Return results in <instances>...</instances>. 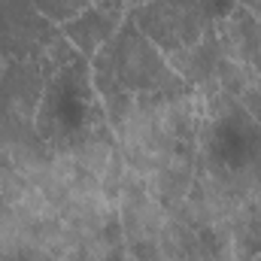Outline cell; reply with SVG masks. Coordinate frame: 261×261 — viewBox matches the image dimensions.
Wrapping results in <instances>:
<instances>
[{
	"instance_id": "7a4b0ae2",
	"label": "cell",
	"mask_w": 261,
	"mask_h": 261,
	"mask_svg": "<svg viewBox=\"0 0 261 261\" xmlns=\"http://www.w3.org/2000/svg\"><path fill=\"white\" fill-rule=\"evenodd\" d=\"M116 210H119L128 258L164 261L161 249H158V237H161V225L167 219V210L152 197L146 176H140L130 167L125 173V179H122V192H119V200H116Z\"/></svg>"
},
{
	"instance_id": "5b68a950",
	"label": "cell",
	"mask_w": 261,
	"mask_h": 261,
	"mask_svg": "<svg viewBox=\"0 0 261 261\" xmlns=\"http://www.w3.org/2000/svg\"><path fill=\"white\" fill-rule=\"evenodd\" d=\"M130 21L137 24V31L155 43L164 55L176 52L182 46V34H179V15L173 0H143L130 6Z\"/></svg>"
},
{
	"instance_id": "8992f818",
	"label": "cell",
	"mask_w": 261,
	"mask_h": 261,
	"mask_svg": "<svg viewBox=\"0 0 261 261\" xmlns=\"http://www.w3.org/2000/svg\"><path fill=\"white\" fill-rule=\"evenodd\" d=\"M125 18H119V15H110V12H100V9H94V6H88L85 12H79L73 21H67L64 28H61V34L67 37V43L85 58V61H91L113 37H116V31H119V24H122Z\"/></svg>"
},
{
	"instance_id": "30bf717a",
	"label": "cell",
	"mask_w": 261,
	"mask_h": 261,
	"mask_svg": "<svg viewBox=\"0 0 261 261\" xmlns=\"http://www.w3.org/2000/svg\"><path fill=\"white\" fill-rule=\"evenodd\" d=\"M37 15H43L49 24H61L64 28L67 21H73L79 12H85L91 6V0H31Z\"/></svg>"
},
{
	"instance_id": "277c9868",
	"label": "cell",
	"mask_w": 261,
	"mask_h": 261,
	"mask_svg": "<svg viewBox=\"0 0 261 261\" xmlns=\"http://www.w3.org/2000/svg\"><path fill=\"white\" fill-rule=\"evenodd\" d=\"M195 173H197V149L195 146H176L146 182H149L152 197L164 210H173V206H179L186 200V195L192 192Z\"/></svg>"
},
{
	"instance_id": "9c48e42d",
	"label": "cell",
	"mask_w": 261,
	"mask_h": 261,
	"mask_svg": "<svg viewBox=\"0 0 261 261\" xmlns=\"http://www.w3.org/2000/svg\"><path fill=\"white\" fill-rule=\"evenodd\" d=\"M258 76L261 73H255L252 67L237 64V61H231V58H222V55H219V61H216V82H219V88L228 91V94L237 97V100H240V94H243Z\"/></svg>"
},
{
	"instance_id": "7c38bea8",
	"label": "cell",
	"mask_w": 261,
	"mask_h": 261,
	"mask_svg": "<svg viewBox=\"0 0 261 261\" xmlns=\"http://www.w3.org/2000/svg\"><path fill=\"white\" fill-rule=\"evenodd\" d=\"M9 67H12V55H9V52L0 46V82H3V76L9 73Z\"/></svg>"
},
{
	"instance_id": "5bb4252c",
	"label": "cell",
	"mask_w": 261,
	"mask_h": 261,
	"mask_svg": "<svg viewBox=\"0 0 261 261\" xmlns=\"http://www.w3.org/2000/svg\"><path fill=\"white\" fill-rule=\"evenodd\" d=\"M0 210H3V200H0Z\"/></svg>"
},
{
	"instance_id": "4fadbf2b",
	"label": "cell",
	"mask_w": 261,
	"mask_h": 261,
	"mask_svg": "<svg viewBox=\"0 0 261 261\" xmlns=\"http://www.w3.org/2000/svg\"><path fill=\"white\" fill-rule=\"evenodd\" d=\"M237 6H243V9H249V12H255L261 15V0H234Z\"/></svg>"
},
{
	"instance_id": "8fae6325",
	"label": "cell",
	"mask_w": 261,
	"mask_h": 261,
	"mask_svg": "<svg viewBox=\"0 0 261 261\" xmlns=\"http://www.w3.org/2000/svg\"><path fill=\"white\" fill-rule=\"evenodd\" d=\"M125 3H128V0H91L94 9L110 12V15H119V18H125Z\"/></svg>"
},
{
	"instance_id": "6da1fadb",
	"label": "cell",
	"mask_w": 261,
	"mask_h": 261,
	"mask_svg": "<svg viewBox=\"0 0 261 261\" xmlns=\"http://www.w3.org/2000/svg\"><path fill=\"white\" fill-rule=\"evenodd\" d=\"M107 52H110V61H113L119 85L125 91H130V94H164V97H173V94L192 91L173 73V67L167 64L164 52L137 31V24L128 15L119 24L116 37L107 43Z\"/></svg>"
},
{
	"instance_id": "ba28073f",
	"label": "cell",
	"mask_w": 261,
	"mask_h": 261,
	"mask_svg": "<svg viewBox=\"0 0 261 261\" xmlns=\"http://www.w3.org/2000/svg\"><path fill=\"white\" fill-rule=\"evenodd\" d=\"M197 243V231L173 210H167V219L161 225V237H158V249L164 261H186L192 255Z\"/></svg>"
},
{
	"instance_id": "52a82bcc",
	"label": "cell",
	"mask_w": 261,
	"mask_h": 261,
	"mask_svg": "<svg viewBox=\"0 0 261 261\" xmlns=\"http://www.w3.org/2000/svg\"><path fill=\"white\" fill-rule=\"evenodd\" d=\"M255 197L246 200L225 222L228 225V240H231L234 261H255L261 255V213H258V206H255Z\"/></svg>"
},
{
	"instance_id": "3957f363",
	"label": "cell",
	"mask_w": 261,
	"mask_h": 261,
	"mask_svg": "<svg viewBox=\"0 0 261 261\" xmlns=\"http://www.w3.org/2000/svg\"><path fill=\"white\" fill-rule=\"evenodd\" d=\"M216 40L222 58H231L261 73V18L255 12L231 3V9L216 21Z\"/></svg>"
}]
</instances>
